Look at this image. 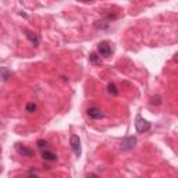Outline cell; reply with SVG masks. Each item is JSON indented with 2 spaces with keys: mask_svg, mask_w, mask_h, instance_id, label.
Listing matches in <instances>:
<instances>
[{
  "mask_svg": "<svg viewBox=\"0 0 178 178\" xmlns=\"http://www.w3.org/2000/svg\"><path fill=\"white\" fill-rule=\"evenodd\" d=\"M14 147H15L17 153H18V155H21L22 157H32V156H33V150L31 149V147L22 146V145L18 143V142H17V143L14 145Z\"/></svg>",
  "mask_w": 178,
  "mask_h": 178,
  "instance_id": "cell-6",
  "label": "cell"
},
{
  "mask_svg": "<svg viewBox=\"0 0 178 178\" xmlns=\"http://www.w3.org/2000/svg\"><path fill=\"white\" fill-rule=\"evenodd\" d=\"M107 92L110 95H113V96H117V95H118V89H117V86L114 85V83H108V85H107Z\"/></svg>",
  "mask_w": 178,
  "mask_h": 178,
  "instance_id": "cell-13",
  "label": "cell"
},
{
  "mask_svg": "<svg viewBox=\"0 0 178 178\" xmlns=\"http://www.w3.org/2000/svg\"><path fill=\"white\" fill-rule=\"evenodd\" d=\"M11 77V71L4 66H0V82H6Z\"/></svg>",
  "mask_w": 178,
  "mask_h": 178,
  "instance_id": "cell-9",
  "label": "cell"
},
{
  "mask_svg": "<svg viewBox=\"0 0 178 178\" xmlns=\"http://www.w3.org/2000/svg\"><path fill=\"white\" fill-rule=\"evenodd\" d=\"M108 24H110V21H107V19H99V21H95L93 27L96 28V29H107L108 28Z\"/></svg>",
  "mask_w": 178,
  "mask_h": 178,
  "instance_id": "cell-10",
  "label": "cell"
},
{
  "mask_svg": "<svg viewBox=\"0 0 178 178\" xmlns=\"http://www.w3.org/2000/svg\"><path fill=\"white\" fill-rule=\"evenodd\" d=\"M136 142H138L136 136H125V138L122 139V142H121V150L127 152V150L134 149L135 145H136Z\"/></svg>",
  "mask_w": 178,
  "mask_h": 178,
  "instance_id": "cell-4",
  "label": "cell"
},
{
  "mask_svg": "<svg viewBox=\"0 0 178 178\" xmlns=\"http://www.w3.org/2000/svg\"><path fill=\"white\" fill-rule=\"evenodd\" d=\"M152 128V124H150L147 120H145L141 114H138L135 118V129L138 134H145Z\"/></svg>",
  "mask_w": 178,
  "mask_h": 178,
  "instance_id": "cell-1",
  "label": "cell"
},
{
  "mask_svg": "<svg viewBox=\"0 0 178 178\" xmlns=\"http://www.w3.org/2000/svg\"><path fill=\"white\" fill-rule=\"evenodd\" d=\"M161 103H163V100H161V96H159V95H155V96L150 97V104L152 106H160Z\"/></svg>",
  "mask_w": 178,
  "mask_h": 178,
  "instance_id": "cell-12",
  "label": "cell"
},
{
  "mask_svg": "<svg viewBox=\"0 0 178 178\" xmlns=\"http://www.w3.org/2000/svg\"><path fill=\"white\" fill-rule=\"evenodd\" d=\"M25 110H27L28 113H35V111H36V104L33 102L27 103V106H25Z\"/></svg>",
  "mask_w": 178,
  "mask_h": 178,
  "instance_id": "cell-14",
  "label": "cell"
},
{
  "mask_svg": "<svg viewBox=\"0 0 178 178\" xmlns=\"http://www.w3.org/2000/svg\"><path fill=\"white\" fill-rule=\"evenodd\" d=\"M24 33H25V36H27V39L33 44V46L35 47L39 46V43H40V36H39L38 33L31 32V31H28V29H24Z\"/></svg>",
  "mask_w": 178,
  "mask_h": 178,
  "instance_id": "cell-7",
  "label": "cell"
},
{
  "mask_svg": "<svg viewBox=\"0 0 178 178\" xmlns=\"http://www.w3.org/2000/svg\"><path fill=\"white\" fill-rule=\"evenodd\" d=\"M42 159H43L44 161H56L58 157H57V155H56V153L52 152V150L43 149V150H42Z\"/></svg>",
  "mask_w": 178,
  "mask_h": 178,
  "instance_id": "cell-8",
  "label": "cell"
},
{
  "mask_svg": "<svg viewBox=\"0 0 178 178\" xmlns=\"http://www.w3.org/2000/svg\"><path fill=\"white\" fill-rule=\"evenodd\" d=\"M79 2H82V3H89V2H93V0H79Z\"/></svg>",
  "mask_w": 178,
  "mask_h": 178,
  "instance_id": "cell-18",
  "label": "cell"
},
{
  "mask_svg": "<svg viewBox=\"0 0 178 178\" xmlns=\"http://www.w3.org/2000/svg\"><path fill=\"white\" fill-rule=\"evenodd\" d=\"M36 145H38L39 149L43 150V149H47V145L49 143H47V141H44V139H39V141L36 142Z\"/></svg>",
  "mask_w": 178,
  "mask_h": 178,
  "instance_id": "cell-15",
  "label": "cell"
},
{
  "mask_svg": "<svg viewBox=\"0 0 178 178\" xmlns=\"http://www.w3.org/2000/svg\"><path fill=\"white\" fill-rule=\"evenodd\" d=\"M86 177H99V174H96V172H88Z\"/></svg>",
  "mask_w": 178,
  "mask_h": 178,
  "instance_id": "cell-17",
  "label": "cell"
},
{
  "mask_svg": "<svg viewBox=\"0 0 178 178\" xmlns=\"http://www.w3.org/2000/svg\"><path fill=\"white\" fill-rule=\"evenodd\" d=\"M86 113H88V116L91 117L92 120H100L104 117L103 111L100 110L99 107H96V106H89V107L86 108Z\"/></svg>",
  "mask_w": 178,
  "mask_h": 178,
  "instance_id": "cell-5",
  "label": "cell"
},
{
  "mask_svg": "<svg viewBox=\"0 0 178 178\" xmlns=\"http://www.w3.org/2000/svg\"><path fill=\"white\" fill-rule=\"evenodd\" d=\"M97 54L102 57H110L111 56V44L107 40H103L97 44Z\"/></svg>",
  "mask_w": 178,
  "mask_h": 178,
  "instance_id": "cell-3",
  "label": "cell"
},
{
  "mask_svg": "<svg viewBox=\"0 0 178 178\" xmlns=\"http://www.w3.org/2000/svg\"><path fill=\"white\" fill-rule=\"evenodd\" d=\"M70 145H71V149H72V152H74V155L77 156V157H79V156L82 155V147H81L79 136L72 134V135L70 136Z\"/></svg>",
  "mask_w": 178,
  "mask_h": 178,
  "instance_id": "cell-2",
  "label": "cell"
},
{
  "mask_svg": "<svg viewBox=\"0 0 178 178\" xmlns=\"http://www.w3.org/2000/svg\"><path fill=\"white\" fill-rule=\"evenodd\" d=\"M28 175H39V172L36 171V170H29V171H28Z\"/></svg>",
  "mask_w": 178,
  "mask_h": 178,
  "instance_id": "cell-16",
  "label": "cell"
},
{
  "mask_svg": "<svg viewBox=\"0 0 178 178\" xmlns=\"http://www.w3.org/2000/svg\"><path fill=\"white\" fill-rule=\"evenodd\" d=\"M89 61H91L92 64H95V66H99V64H102V58H100V56L97 54L96 52H92L91 54H89Z\"/></svg>",
  "mask_w": 178,
  "mask_h": 178,
  "instance_id": "cell-11",
  "label": "cell"
}]
</instances>
